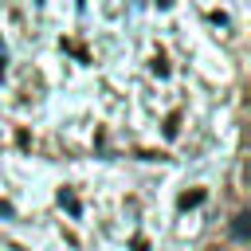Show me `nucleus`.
Instances as JSON below:
<instances>
[{
    "label": "nucleus",
    "instance_id": "obj_3",
    "mask_svg": "<svg viewBox=\"0 0 251 251\" xmlns=\"http://www.w3.org/2000/svg\"><path fill=\"white\" fill-rule=\"evenodd\" d=\"M157 4H161V8H169V4H173V0H157Z\"/></svg>",
    "mask_w": 251,
    "mask_h": 251
},
{
    "label": "nucleus",
    "instance_id": "obj_2",
    "mask_svg": "<svg viewBox=\"0 0 251 251\" xmlns=\"http://www.w3.org/2000/svg\"><path fill=\"white\" fill-rule=\"evenodd\" d=\"M200 200H204V192L196 188V192H188V196H180V208H188V204H200Z\"/></svg>",
    "mask_w": 251,
    "mask_h": 251
},
{
    "label": "nucleus",
    "instance_id": "obj_1",
    "mask_svg": "<svg viewBox=\"0 0 251 251\" xmlns=\"http://www.w3.org/2000/svg\"><path fill=\"white\" fill-rule=\"evenodd\" d=\"M247 220H251L247 212H239V216H235V224H231V231H235V239H247Z\"/></svg>",
    "mask_w": 251,
    "mask_h": 251
}]
</instances>
